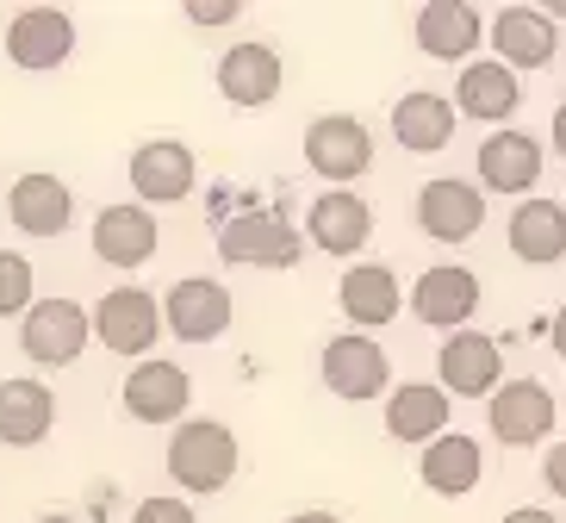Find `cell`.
<instances>
[{
  "label": "cell",
  "instance_id": "obj_1",
  "mask_svg": "<svg viewBox=\"0 0 566 523\" xmlns=\"http://www.w3.org/2000/svg\"><path fill=\"white\" fill-rule=\"evenodd\" d=\"M168 473H175V487L200 492V499L224 492V487H231V473H237V437H231V423L187 418L181 430L168 437Z\"/></svg>",
  "mask_w": 566,
  "mask_h": 523
},
{
  "label": "cell",
  "instance_id": "obj_2",
  "mask_svg": "<svg viewBox=\"0 0 566 523\" xmlns=\"http://www.w3.org/2000/svg\"><path fill=\"white\" fill-rule=\"evenodd\" d=\"M94 343V312L75 300H38L19 324V349L32 355L38 368H69L82 362V349Z\"/></svg>",
  "mask_w": 566,
  "mask_h": 523
},
{
  "label": "cell",
  "instance_id": "obj_3",
  "mask_svg": "<svg viewBox=\"0 0 566 523\" xmlns=\"http://www.w3.org/2000/svg\"><path fill=\"white\" fill-rule=\"evenodd\" d=\"M305 250V237L281 219V212H237L218 224V255L231 269H293Z\"/></svg>",
  "mask_w": 566,
  "mask_h": 523
},
{
  "label": "cell",
  "instance_id": "obj_4",
  "mask_svg": "<svg viewBox=\"0 0 566 523\" xmlns=\"http://www.w3.org/2000/svg\"><path fill=\"white\" fill-rule=\"evenodd\" d=\"M163 331H168L163 305H156L144 287H113L101 305H94V343H106L113 355H137V362H150V349H156Z\"/></svg>",
  "mask_w": 566,
  "mask_h": 523
},
{
  "label": "cell",
  "instance_id": "obj_5",
  "mask_svg": "<svg viewBox=\"0 0 566 523\" xmlns=\"http://www.w3.org/2000/svg\"><path fill=\"white\" fill-rule=\"evenodd\" d=\"M417 224H423V237H436V243H467V237H480L485 187L461 181V175H436V181H423L417 187Z\"/></svg>",
  "mask_w": 566,
  "mask_h": 523
},
{
  "label": "cell",
  "instance_id": "obj_6",
  "mask_svg": "<svg viewBox=\"0 0 566 523\" xmlns=\"http://www.w3.org/2000/svg\"><path fill=\"white\" fill-rule=\"evenodd\" d=\"M163 318H168V331H175L181 343H212V337L231 331V287L212 281V274H187V281L168 287Z\"/></svg>",
  "mask_w": 566,
  "mask_h": 523
},
{
  "label": "cell",
  "instance_id": "obj_7",
  "mask_svg": "<svg viewBox=\"0 0 566 523\" xmlns=\"http://www.w3.org/2000/svg\"><path fill=\"white\" fill-rule=\"evenodd\" d=\"M305 163H312L324 181H355V175H367V163H374V132L349 113H324L312 132H305Z\"/></svg>",
  "mask_w": 566,
  "mask_h": 523
},
{
  "label": "cell",
  "instance_id": "obj_8",
  "mask_svg": "<svg viewBox=\"0 0 566 523\" xmlns=\"http://www.w3.org/2000/svg\"><path fill=\"white\" fill-rule=\"evenodd\" d=\"M411 38H417V51L436 56V63H467L492 32H485L480 7H467V0H430V7H417Z\"/></svg>",
  "mask_w": 566,
  "mask_h": 523
},
{
  "label": "cell",
  "instance_id": "obj_9",
  "mask_svg": "<svg viewBox=\"0 0 566 523\" xmlns=\"http://www.w3.org/2000/svg\"><path fill=\"white\" fill-rule=\"evenodd\" d=\"M324 387L336 393V399H380L386 387H392V362H386V349L374 337H331L324 343Z\"/></svg>",
  "mask_w": 566,
  "mask_h": 523
},
{
  "label": "cell",
  "instance_id": "obj_10",
  "mask_svg": "<svg viewBox=\"0 0 566 523\" xmlns=\"http://www.w3.org/2000/svg\"><path fill=\"white\" fill-rule=\"evenodd\" d=\"M436 374H442V393H454V399H492L499 393V374H504L499 337H485V331L449 337L442 355H436Z\"/></svg>",
  "mask_w": 566,
  "mask_h": 523
},
{
  "label": "cell",
  "instance_id": "obj_11",
  "mask_svg": "<svg viewBox=\"0 0 566 523\" xmlns=\"http://www.w3.org/2000/svg\"><path fill=\"white\" fill-rule=\"evenodd\" d=\"M187 399H193V380H187L181 362L150 355V362H137V368L125 374V411H132L137 423H181Z\"/></svg>",
  "mask_w": 566,
  "mask_h": 523
},
{
  "label": "cell",
  "instance_id": "obj_12",
  "mask_svg": "<svg viewBox=\"0 0 566 523\" xmlns=\"http://www.w3.org/2000/svg\"><path fill=\"white\" fill-rule=\"evenodd\" d=\"M411 312L430 324V331H454V337H461L467 318L480 312V274L449 269V262H442V269H423L417 287H411Z\"/></svg>",
  "mask_w": 566,
  "mask_h": 523
},
{
  "label": "cell",
  "instance_id": "obj_13",
  "mask_svg": "<svg viewBox=\"0 0 566 523\" xmlns=\"http://www.w3.org/2000/svg\"><path fill=\"white\" fill-rule=\"evenodd\" d=\"M132 187L144 206H175L193 193V150L181 137H150L132 150Z\"/></svg>",
  "mask_w": 566,
  "mask_h": 523
},
{
  "label": "cell",
  "instance_id": "obj_14",
  "mask_svg": "<svg viewBox=\"0 0 566 523\" xmlns=\"http://www.w3.org/2000/svg\"><path fill=\"white\" fill-rule=\"evenodd\" d=\"M75 51V19L56 13V7H25V13L7 19V56L19 69H56Z\"/></svg>",
  "mask_w": 566,
  "mask_h": 523
},
{
  "label": "cell",
  "instance_id": "obj_15",
  "mask_svg": "<svg viewBox=\"0 0 566 523\" xmlns=\"http://www.w3.org/2000/svg\"><path fill=\"white\" fill-rule=\"evenodd\" d=\"M485 418H492V437L499 442L530 449V442H542L554 430V393L542 387V380H511V387L492 393Z\"/></svg>",
  "mask_w": 566,
  "mask_h": 523
},
{
  "label": "cell",
  "instance_id": "obj_16",
  "mask_svg": "<svg viewBox=\"0 0 566 523\" xmlns=\"http://www.w3.org/2000/svg\"><path fill=\"white\" fill-rule=\"evenodd\" d=\"M305 231H312V243H317L324 255H343V262H349L367 237H374V212H367L361 193H349V187H331V193H317V200H312V212H305Z\"/></svg>",
  "mask_w": 566,
  "mask_h": 523
},
{
  "label": "cell",
  "instance_id": "obj_17",
  "mask_svg": "<svg viewBox=\"0 0 566 523\" xmlns=\"http://www.w3.org/2000/svg\"><path fill=\"white\" fill-rule=\"evenodd\" d=\"M218 94L231 106H268L281 94V51L255 44V38L231 44V51L218 56Z\"/></svg>",
  "mask_w": 566,
  "mask_h": 523
},
{
  "label": "cell",
  "instance_id": "obj_18",
  "mask_svg": "<svg viewBox=\"0 0 566 523\" xmlns=\"http://www.w3.org/2000/svg\"><path fill=\"white\" fill-rule=\"evenodd\" d=\"M156 243H163V231H156L150 206H106L94 219V255L106 269H144Z\"/></svg>",
  "mask_w": 566,
  "mask_h": 523
},
{
  "label": "cell",
  "instance_id": "obj_19",
  "mask_svg": "<svg viewBox=\"0 0 566 523\" xmlns=\"http://www.w3.org/2000/svg\"><path fill=\"white\" fill-rule=\"evenodd\" d=\"M336 305L349 312V324H361V331H380V324L399 318V274L386 269V262H355L343 281H336Z\"/></svg>",
  "mask_w": 566,
  "mask_h": 523
},
{
  "label": "cell",
  "instance_id": "obj_20",
  "mask_svg": "<svg viewBox=\"0 0 566 523\" xmlns=\"http://www.w3.org/2000/svg\"><path fill=\"white\" fill-rule=\"evenodd\" d=\"M485 44L499 51L504 69H542V63H554V13H542V7H504L492 19Z\"/></svg>",
  "mask_w": 566,
  "mask_h": 523
},
{
  "label": "cell",
  "instance_id": "obj_21",
  "mask_svg": "<svg viewBox=\"0 0 566 523\" xmlns=\"http://www.w3.org/2000/svg\"><path fill=\"white\" fill-rule=\"evenodd\" d=\"M386 437L399 442H436L449 437V393L430 380H405L386 393Z\"/></svg>",
  "mask_w": 566,
  "mask_h": 523
},
{
  "label": "cell",
  "instance_id": "obj_22",
  "mask_svg": "<svg viewBox=\"0 0 566 523\" xmlns=\"http://www.w3.org/2000/svg\"><path fill=\"white\" fill-rule=\"evenodd\" d=\"M51 423H56V393L44 380H0V442L7 449L44 442Z\"/></svg>",
  "mask_w": 566,
  "mask_h": 523
},
{
  "label": "cell",
  "instance_id": "obj_23",
  "mask_svg": "<svg viewBox=\"0 0 566 523\" xmlns=\"http://www.w3.org/2000/svg\"><path fill=\"white\" fill-rule=\"evenodd\" d=\"M7 212H13V224L25 237H63L69 219H75V193L56 175H19Z\"/></svg>",
  "mask_w": 566,
  "mask_h": 523
},
{
  "label": "cell",
  "instance_id": "obj_24",
  "mask_svg": "<svg viewBox=\"0 0 566 523\" xmlns=\"http://www.w3.org/2000/svg\"><path fill=\"white\" fill-rule=\"evenodd\" d=\"M542 181V144L530 132H499L480 144V187L492 193H530Z\"/></svg>",
  "mask_w": 566,
  "mask_h": 523
},
{
  "label": "cell",
  "instance_id": "obj_25",
  "mask_svg": "<svg viewBox=\"0 0 566 523\" xmlns=\"http://www.w3.org/2000/svg\"><path fill=\"white\" fill-rule=\"evenodd\" d=\"M511 255L530 269H548L566 255V206L560 200H523L511 212Z\"/></svg>",
  "mask_w": 566,
  "mask_h": 523
},
{
  "label": "cell",
  "instance_id": "obj_26",
  "mask_svg": "<svg viewBox=\"0 0 566 523\" xmlns=\"http://www.w3.org/2000/svg\"><path fill=\"white\" fill-rule=\"evenodd\" d=\"M516 101H523V87H516V69H504L499 56H492V63H467V69H461V82H454V113L485 118V125L511 118Z\"/></svg>",
  "mask_w": 566,
  "mask_h": 523
},
{
  "label": "cell",
  "instance_id": "obj_27",
  "mask_svg": "<svg viewBox=\"0 0 566 523\" xmlns=\"http://www.w3.org/2000/svg\"><path fill=\"white\" fill-rule=\"evenodd\" d=\"M392 137H399L411 156H436L454 137V101H442L430 87L405 94V101L392 106Z\"/></svg>",
  "mask_w": 566,
  "mask_h": 523
},
{
  "label": "cell",
  "instance_id": "obj_28",
  "mask_svg": "<svg viewBox=\"0 0 566 523\" xmlns=\"http://www.w3.org/2000/svg\"><path fill=\"white\" fill-rule=\"evenodd\" d=\"M423 487L442 492V499H461V492L480 487V442L473 437H436L430 449H423Z\"/></svg>",
  "mask_w": 566,
  "mask_h": 523
},
{
  "label": "cell",
  "instance_id": "obj_29",
  "mask_svg": "<svg viewBox=\"0 0 566 523\" xmlns=\"http://www.w3.org/2000/svg\"><path fill=\"white\" fill-rule=\"evenodd\" d=\"M32 262L19 250H0V318H13V312H32Z\"/></svg>",
  "mask_w": 566,
  "mask_h": 523
},
{
  "label": "cell",
  "instance_id": "obj_30",
  "mask_svg": "<svg viewBox=\"0 0 566 523\" xmlns=\"http://www.w3.org/2000/svg\"><path fill=\"white\" fill-rule=\"evenodd\" d=\"M132 523H193V505L187 499H144L132 511Z\"/></svg>",
  "mask_w": 566,
  "mask_h": 523
},
{
  "label": "cell",
  "instance_id": "obj_31",
  "mask_svg": "<svg viewBox=\"0 0 566 523\" xmlns=\"http://www.w3.org/2000/svg\"><path fill=\"white\" fill-rule=\"evenodd\" d=\"M237 13H243L237 0H193V7H187V19H193V25H231Z\"/></svg>",
  "mask_w": 566,
  "mask_h": 523
},
{
  "label": "cell",
  "instance_id": "obj_32",
  "mask_svg": "<svg viewBox=\"0 0 566 523\" xmlns=\"http://www.w3.org/2000/svg\"><path fill=\"white\" fill-rule=\"evenodd\" d=\"M542 480H548V487L566 499V442H554V449H548V461H542Z\"/></svg>",
  "mask_w": 566,
  "mask_h": 523
},
{
  "label": "cell",
  "instance_id": "obj_33",
  "mask_svg": "<svg viewBox=\"0 0 566 523\" xmlns=\"http://www.w3.org/2000/svg\"><path fill=\"white\" fill-rule=\"evenodd\" d=\"M499 523H560L554 511H542V505H516V511H504Z\"/></svg>",
  "mask_w": 566,
  "mask_h": 523
},
{
  "label": "cell",
  "instance_id": "obj_34",
  "mask_svg": "<svg viewBox=\"0 0 566 523\" xmlns=\"http://www.w3.org/2000/svg\"><path fill=\"white\" fill-rule=\"evenodd\" d=\"M548 337H554V355H566V305L554 312V331H548Z\"/></svg>",
  "mask_w": 566,
  "mask_h": 523
},
{
  "label": "cell",
  "instance_id": "obj_35",
  "mask_svg": "<svg viewBox=\"0 0 566 523\" xmlns=\"http://www.w3.org/2000/svg\"><path fill=\"white\" fill-rule=\"evenodd\" d=\"M286 523H343L336 511H300V517H286Z\"/></svg>",
  "mask_w": 566,
  "mask_h": 523
},
{
  "label": "cell",
  "instance_id": "obj_36",
  "mask_svg": "<svg viewBox=\"0 0 566 523\" xmlns=\"http://www.w3.org/2000/svg\"><path fill=\"white\" fill-rule=\"evenodd\" d=\"M554 150L566 156V106H560V113H554Z\"/></svg>",
  "mask_w": 566,
  "mask_h": 523
},
{
  "label": "cell",
  "instance_id": "obj_37",
  "mask_svg": "<svg viewBox=\"0 0 566 523\" xmlns=\"http://www.w3.org/2000/svg\"><path fill=\"white\" fill-rule=\"evenodd\" d=\"M38 523H82V517H56V511H51V517H38Z\"/></svg>",
  "mask_w": 566,
  "mask_h": 523
}]
</instances>
